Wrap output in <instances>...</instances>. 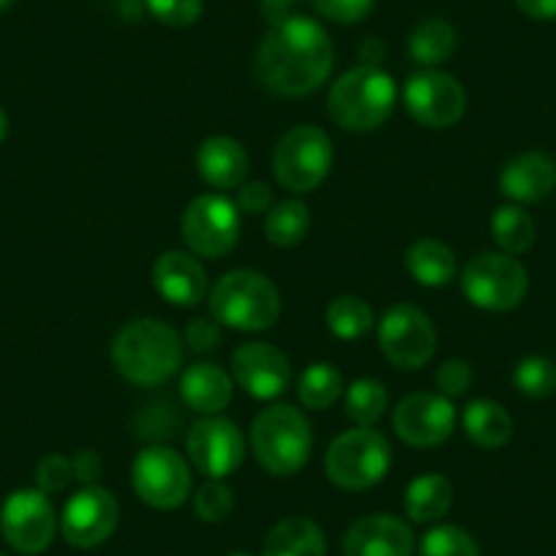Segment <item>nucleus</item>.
Segmentation results:
<instances>
[{
	"instance_id": "f257e3e1",
	"label": "nucleus",
	"mask_w": 556,
	"mask_h": 556,
	"mask_svg": "<svg viewBox=\"0 0 556 556\" xmlns=\"http://www.w3.org/2000/svg\"><path fill=\"white\" fill-rule=\"evenodd\" d=\"M254 72L270 93L298 99L323 88L333 72V41L312 17L290 14L270 25L254 58Z\"/></svg>"
},
{
	"instance_id": "f03ea898",
	"label": "nucleus",
	"mask_w": 556,
	"mask_h": 556,
	"mask_svg": "<svg viewBox=\"0 0 556 556\" xmlns=\"http://www.w3.org/2000/svg\"><path fill=\"white\" fill-rule=\"evenodd\" d=\"M184 336L162 319H134L112 341V363L126 382L159 388L184 366Z\"/></svg>"
},
{
	"instance_id": "7ed1b4c3",
	"label": "nucleus",
	"mask_w": 556,
	"mask_h": 556,
	"mask_svg": "<svg viewBox=\"0 0 556 556\" xmlns=\"http://www.w3.org/2000/svg\"><path fill=\"white\" fill-rule=\"evenodd\" d=\"M251 451L267 475L292 478L306 467L314 447L308 417L290 404H273L251 420Z\"/></svg>"
},
{
	"instance_id": "20e7f679",
	"label": "nucleus",
	"mask_w": 556,
	"mask_h": 556,
	"mask_svg": "<svg viewBox=\"0 0 556 556\" xmlns=\"http://www.w3.org/2000/svg\"><path fill=\"white\" fill-rule=\"evenodd\" d=\"M207 306L222 328L262 333V330H270L281 317V292L265 273L243 267V270H229L227 276L218 278Z\"/></svg>"
},
{
	"instance_id": "39448f33",
	"label": "nucleus",
	"mask_w": 556,
	"mask_h": 556,
	"mask_svg": "<svg viewBox=\"0 0 556 556\" xmlns=\"http://www.w3.org/2000/svg\"><path fill=\"white\" fill-rule=\"evenodd\" d=\"M395 99L399 90L393 77L384 68L363 63L336 79L328 93V112L344 131L366 134L393 115Z\"/></svg>"
},
{
	"instance_id": "423d86ee",
	"label": "nucleus",
	"mask_w": 556,
	"mask_h": 556,
	"mask_svg": "<svg viewBox=\"0 0 556 556\" xmlns=\"http://www.w3.org/2000/svg\"><path fill=\"white\" fill-rule=\"evenodd\" d=\"M393 464V447L388 437L374 426H355L336 437L325 456V472L333 485L344 491H366L388 475Z\"/></svg>"
},
{
	"instance_id": "0eeeda50",
	"label": "nucleus",
	"mask_w": 556,
	"mask_h": 556,
	"mask_svg": "<svg viewBox=\"0 0 556 556\" xmlns=\"http://www.w3.org/2000/svg\"><path fill=\"white\" fill-rule=\"evenodd\" d=\"M333 167V142L328 131L303 123L292 126L273 151V178L292 194H308L328 178Z\"/></svg>"
},
{
	"instance_id": "6e6552de",
	"label": "nucleus",
	"mask_w": 556,
	"mask_h": 556,
	"mask_svg": "<svg viewBox=\"0 0 556 556\" xmlns=\"http://www.w3.org/2000/svg\"><path fill=\"white\" fill-rule=\"evenodd\" d=\"M462 290L483 312H513L527 298L529 273L505 251H483L464 267Z\"/></svg>"
},
{
	"instance_id": "1a4fd4ad",
	"label": "nucleus",
	"mask_w": 556,
	"mask_h": 556,
	"mask_svg": "<svg viewBox=\"0 0 556 556\" xmlns=\"http://www.w3.org/2000/svg\"><path fill=\"white\" fill-rule=\"evenodd\" d=\"M180 235L191 254L224 260L240 240V211L222 194H200L186 205Z\"/></svg>"
},
{
	"instance_id": "9d476101",
	"label": "nucleus",
	"mask_w": 556,
	"mask_h": 556,
	"mask_svg": "<svg viewBox=\"0 0 556 556\" xmlns=\"http://www.w3.org/2000/svg\"><path fill=\"white\" fill-rule=\"evenodd\" d=\"M377 341L388 363L401 371H417L434 357L437 330L429 314L409 303L388 308L379 319Z\"/></svg>"
},
{
	"instance_id": "9b49d317",
	"label": "nucleus",
	"mask_w": 556,
	"mask_h": 556,
	"mask_svg": "<svg viewBox=\"0 0 556 556\" xmlns=\"http://www.w3.org/2000/svg\"><path fill=\"white\" fill-rule=\"evenodd\" d=\"M137 496L156 510H175L191 494V469L180 453L167 445H148L131 467Z\"/></svg>"
},
{
	"instance_id": "f8f14e48",
	"label": "nucleus",
	"mask_w": 556,
	"mask_h": 556,
	"mask_svg": "<svg viewBox=\"0 0 556 556\" xmlns=\"http://www.w3.org/2000/svg\"><path fill=\"white\" fill-rule=\"evenodd\" d=\"M0 532L14 551L36 556L50 548L58 532V516L50 496L39 489H20L0 507Z\"/></svg>"
},
{
	"instance_id": "ddd939ff",
	"label": "nucleus",
	"mask_w": 556,
	"mask_h": 556,
	"mask_svg": "<svg viewBox=\"0 0 556 556\" xmlns=\"http://www.w3.org/2000/svg\"><path fill=\"white\" fill-rule=\"evenodd\" d=\"M404 106L415 123L426 128H451L467 112V90L453 74L424 68L404 85Z\"/></svg>"
},
{
	"instance_id": "4468645a",
	"label": "nucleus",
	"mask_w": 556,
	"mask_h": 556,
	"mask_svg": "<svg viewBox=\"0 0 556 556\" xmlns=\"http://www.w3.org/2000/svg\"><path fill=\"white\" fill-rule=\"evenodd\" d=\"M186 456H189L191 467L205 475L207 480L229 478L243 464V431L227 417H202L186 434Z\"/></svg>"
},
{
	"instance_id": "2eb2a0df",
	"label": "nucleus",
	"mask_w": 556,
	"mask_h": 556,
	"mask_svg": "<svg viewBox=\"0 0 556 556\" xmlns=\"http://www.w3.org/2000/svg\"><path fill=\"white\" fill-rule=\"evenodd\" d=\"M393 429L401 442L412 447H437L447 442L456 429L453 401L442 393H412L393 409Z\"/></svg>"
},
{
	"instance_id": "dca6fc26",
	"label": "nucleus",
	"mask_w": 556,
	"mask_h": 556,
	"mask_svg": "<svg viewBox=\"0 0 556 556\" xmlns=\"http://www.w3.org/2000/svg\"><path fill=\"white\" fill-rule=\"evenodd\" d=\"M121 505L115 494L101 485H83L66 502L61 516V532L74 548H96L115 532Z\"/></svg>"
},
{
	"instance_id": "f3484780",
	"label": "nucleus",
	"mask_w": 556,
	"mask_h": 556,
	"mask_svg": "<svg viewBox=\"0 0 556 556\" xmlns=\"http://www.w3.org/2000/svg\"><path fill=\"white\" fill-rule=\"evenodd\" d=\"M232 377L251 399H278L292 384L290 357L267 341H245L232 352Z\"/></svg>"
},
{
	"instance_id": "a211bd4d",
	"label": "nucleus",
	"mask_w": 556,
	"mask_h": 556,
	"mask_svg": "<svg viewBox=\"0 0 556 556\" xmlns=\"http://www.w3.org/2000/svg\"><path fill=\"white\" fill-rule=\"evenodd\" d=\"M344 556H412L415 538H412L409 523L399 516L388 513H374L363 516L346 529L344 534Z\"/></svg>"
},
{
	"instance_id": "6ab92c4d",
	"label": "nucleus",
	"mask_w": 556,
	"mask_h": 556,
	"mask_svg": "<svg viewBox=\"0 0 556 556\" xmlns=\"http://www.w3.org/2000/svg\"><path fill=\"white\" fill-rule=\"evenodd\" d=\"M153 287L173 306L191 308L205 301L207 270L191 251H164L153 265Z\"/></svg>"
},
{
	"instance_id": "aec40b11",
	"label": "nucleus",
	"mask_w": 556,
	"mask_h": 556,
	"mask_svg": "<svg viewBox=\"0 0 556 556\" xmlns=\"http://www.w3.org/2000/svg\"><path fill=\"white\" fill-rule=\"evenodd\" d=\"M500 191L513 205H538L556 191V162L540 151L513 156L500 173Z\"/></svg>"
},
{
	"instance_id": "412c9836",
	"label": "nucleus",
	"mask_w": 556,
	"mask_h": 556,
	"mask_svg": "<svg viewBox=\"0 0 556 556\" xmlns=\"http://www.w3.org/2000/svg\"><path fill=\"white\" fill-rule=\"evenodd\" d=\"M249 153L232 137H207L200 148H197V169H200L202 180L218 191H232L245 184L249 175Z\"/></svg>"
},
{
	"instance_id": "4be33fe9",
	"label": "nucleus",
	"mask_w": 556,
	"mask_h": 556,
	"mask_svg": "<svg viewBox=\"0 0 556 556\" xmlns=\"http://www.w3.org/2000/svg\"><path fill=\"white\" fill-rule=\"evenodd\" d=\"M180 399L197 415H218L232 401V377L216 363H191L180 374Z\"/></svg>"
},
{
	"instance_id": "5701e85b",
	"label": "nucleus",
	"mask_w": 556,
	"mask_h": 556,
	"mask_svg": "<svg viewBox=\"0 0 556 556\" xmlns=\"http://www.w3.org/2000/svg\"><path fill=\"white\" fill-rule=\"evenodd\" d=\"M406 270L420 287L440 290L456 278V254L437 238H420L406 249Z\"/></svg>"
},
{
	"instance_id": "b1692460",
	"label": "nucleus",
	"mask_w": 556,
	"mask_h": 556,
	"mask_svg": "<svg viewBox=\"0 0 556 556\" xmlns=\"http://www.w3.org/2000/svg\"><path fill=\"white\" fill-rule=\"evenodd\" d=\"M456 500V489L440 472H426L412 480L404 491V510L415 523H434L447 516Z\"/></svg>"
},
{
	"instance_id": "393cba45",
	"label": "nucleus",
	"mask_w": 556,
	"mask_h": 556,
	"mask_svg": "<svg viewBox=\"0 0 556 556\" xmlns=\"http://www.w3.org/2000/svg\"><path fill=\"white\" fill-rule=\"evenodd\" d=\"M328 540L312 518L292 516L267 532L262 556H325Z\"/></svg>"
},
{
	"instance_id": "a878e982",
	"label": "nucleus",
	"mask_w": 556,
	"mask_h": 556,
	"mask_svg": "<svg viewBox=\"0 0 556 556\" xmlns=\"http://www.w3.org/2000/svg\"><path fill=\"white\" fill-rule=\"evenodd\" d=\"M462 424L469 442H475L478 447H485V451L505 447L513 437L510 412L491 399L469 401V404L464 406Z\"/></svg>"
},
{
	"instance_id": "bb28decb",
	"label": "nucleus",
	"mask_w": 556,
	"mask_h": 556,
	"mask_svg": "<svg viewBox=\"0 0 556 556\" xmlns=\"http://www.w3.org/2000/svg\"><path fill=\"white\" fill-rule=\"evenodd\" d=\"M456 28L440 17H429L412 28L406 52H409V58L417 66L434 68L456 52Z\"/></svg>"
},
{
	"instance_id": "cd10ccee",
	"label": "nucleus",
	"mask_w": 556,
	"mask_h": 556,
	"mask_svg": "<svg viewBox=\"0 0 556 556\" xmlns=\"http://www.w3.org/2000/svg\"><path fill=\"white\" fill-rule=\"evenodd\" d=\"M491 238L505 254H527L538 238L534 218L521 205H502L491 216Z\"/></svg>"
},
{
	"instance_id": "c85d7f7f",
	"label": "nucleus",
	"mask_w": 556,
	"mask_h": 556,
	"mask_svg": "<svg viewBox=\"0 0 556 556\" xmlns=\"http://www.w3.org/2000/svg\"><path fill=\"white\" fill-rule=\"evenodd\" d=\"M308 227H312V216H308L306 202L301 200L278 202L265 213V238L278 249H292V245L303 243Z\"/></svg>"
},
{
	"instance_id": "c756f323",
	"label": "nucleus",
	"mask_w": 556,
	"mask_h": 556,
	"mask_svg": "<svg viewBox=\"0 0 556 556\" xmlns=\"http://www.w3.org/2000/svg\"><path fill=\"white\" fill-rule=\"evenodd\" d=\"M344 395V377L333 363H312L298 379V399L306 409H330Z\"/></svg>"
},
{
	"instance_id": "7c9ffc66",
	"label": "nucleus",
	"mask_w": 556,
	"mask_h": 556,
	"mask_svg": "<svg viewBox=\"0 0 556 556\" xmlns=\"http://www.w3.org/2000/svg\"><path fill=\"white\" fill-rule=\"evenodd\" d=\"M325 323H328V330L336 339L357 341L374 328V312L363 298L341 295L330 301L328 312H325Z\"/></svg>"
},
{
	"instance_id": "2f4dec72",
	"label": "nucleus",
	"mask_w": 556,
	"mask_h": 556,
	"mask_svg": "<svg viewBox=\"0 0 556 556\" xmlns=\"http://www.w3.org/2000/svg\"><path fill=\"white\" fill-rule=\"evenodd\" d=\"M388 388L374 377H361L346 388L344 409L346 417L357 426H374L388 412Z\"/></svg>"
},
{
	"instance_id": "473e14b6",
	"label": "nucleus",
	"mask_w": 556,
	"mask_h": 556,
	"mask_svg": "<svg viewBox=\"0 0 556 556\" xmlns=\"http://www.w3.org/2000/svg\"><path fill=\"white\" fill-rule=\"evenodd\" d=\"M513 384L527 399H545L556 393V366L543 355H529L513 371Z\"/></svg>"
},
{
	"instance_id": "72a5a7b5",
	"label": "nucleus",
	"mask_w": 556,
	"mask_h": 556,
	"mask_svg": "<svg viewBox=\"0 0 556 556\" xmlns=\"http://www.w3.org/2000/svg\"><path fill=\"white\" fill-rule=\"evenodd\" d=\"M420 556H480V548L467 529L442 523L424 534Z\"/></svg>"
},
{
	"instance_id": "f704fd0d",
	"label": "nucleus",
	"mask_w": 556,
	"mask_h": 556,
	"mask_svg": "<svg viewBox=\"0 0 556 556\" xmlns=\"http://www.w3.org/2000/svg\"><path fill=\"white\" fill-rule=\"evenodd\" d=\"M235 510V491L224 480H207L194 494V513L205 523H218Z\"/></svg>"
},
{
	"instance_id": "c9c22d12",
	"label": "nucleus",
	"mask_w": 556,
	"mask_h": 556,
	"mask_svg": "<svg viewBox=\"0 0 556 556\" xmlns=\"http://www.w3.org/2000/svg\"><path fill=\"white\" fill-rule=\"evenodd\" d=\"M146 7L167 28H189L202 17V0H146Z\"/></svg>"
},
{
	"instance_id": "e433bc0d",
	"label": "nucleus",
	"mask_w": 556,
	"mask_h": 556,
	"mask_svg": "<svg viewBox=\"0 0 556 556\" xmlns=\"http://www.w3.org/2000/svg\"><path fill=\"white\" fill-rule=\"evenodd\" d=\"M72 480V458H66L63 453H50V456L41 458L39 467H36V485H39V491H45L47 496L66 491Z\"/></svg>"
},
{
	"instance_id": "4c0bfd02",
	"label": "nucleus",
	"mask_w": 556,
	"mask_h": 556,
	"mask_svg": "<svg viewBox=\"0 0 556 556\" xmlns=\"http://www.w3.org/2000/svg\"><path fill=\"white\" fill-rule=\"evenodd\" d=\"M377 0H312L314 12L339 25H355L374 12Z\"/></svg>"
},
{
	"instance_id": "58836bf2",
	"label": "nucleus",
	"mask_w": 556,
	"mask_h": 556,
	"mask_svg": "<svg viewBox=\"0 0 556 556\" xmlns=\"http://www.w3.org/2000/svg\"><path fill=\"white\" fill-rule=\"evenodd\" d=\"M472 379L475 374L472 368H469V363L462 361V357H451V361L442 363L440 371H437V388H440V393L447 395V399H458V395L467 393Z\"/></svg>"
},
{
	"instance_id": "ea45409f",
	"label": "nucleus",
	"mask_w": 556,
	"mask_h": 556,
	"mask_svg": "<svg viewBox=\"0 0 556 556\" xmlns=\"http://www.w3.org/2000/svg\"><path fill=\"white\" fill-rule=\"evenodd\" d=\"M218 341H222V325H218L216 319L197 317L186 325L184 344L189 346L191 352H211L216 350Z\"/></svg>"
},
{
	"instance_id": "a19ab883",
	"label": "nucleus",
	"mask_w": 556,
	"mask_h": 556,
	"mask_svg": "<svg viewBox=\"0 0 556 556\" xmlns=\"http://www.w3.org/2000/svg\"><path fill=\"white\" fill-rule=\"evenodd\" d=\"M238 205L240 216H265L273 207V191L270 186L262 184V180H254V184H243L238 189Z\"/></svg>"
},
{
	"instance_id": "79ce46f5",
	"label": "nucleus",
	"mask_w": 556,
	"mask_h": 556,
	"mask_svg": "<svg viewBox=\"0 0 556 556\" xmlns=\"http://www.w3.org/2000/svg\"><path fill=\"white\" fill-rule=\"evenodd\" d=\"M72 469L74 480H79L83 485H96L101 475H104V462H101V456L93 447H79L72 458Z\"/></svg>"
},
{
	"instance_id": "37998d69",
	"label": "nucleus",
	"mask_w": 556,
	"mask_h": 556,
	"mask_svg": "<svg viewBox=\"0 0 556 556\" xmlns=\"http://www.w3.org/2000/svg\"><path fill=\"white\" fill-rule=\"evenodd\" d=\"M516 7L521 9L527 17L540 20V23L556 20V0H516Z\"/></svg>"
},
{
	"instance_id": "c03bdc74",
	"label": "nucleus",
	"mask_w": 556,
	"mask_h": 556,
	"mask_svg": "<svg viewBox=\"0 0 556 556\" xmlns=\"http://www.w3.org/2000/svg\"><path fill=\"white\" fill-rule=\"evenodd\" d=\"M298 0H262V14L270 25L281 23V20L290 17L292 7H295Z\"/></svg>"
},
{
	"instance_id": "a18cd8bd",
	"label": "nucleus",
	"mask_w": 556,
	"mask_h": 556,
	"mask_svg": "<svg viewBox=\"0 0 556 556\" xmlns=\"http://www.w3.org/2000/svg\"><path fill=\"white\" fill-rule=\"evenodd\" d=\"M7 134H9V117H7V112L0 110V142L7 139Z\"/></svg>"
},
{
	"instance_id": "49530a36",
	"label": "nucleus",
	"mask_w": 556,
	"mask_h": 556,
	"mask_svg": "<svg viewBox=\"0 0 556 556\" xmlns=\"http://www.w3.org/2000/svg\"><path fill=\"white\" fill-rule=\"evenodd\" d=\"M14 7V0H0V12H7V9Z\"/></svg>"
},
{
	"instance_id": "de8ad7c7",
	"label": "nucleus",
	"mask_w": 556,
	"mask_h": 556,
	"mask_svg": "<svg viewBox=\"0 0 556 556\" xmlns=\"http://www.w3.org/2000/svg\"><path fill=\"white\" fill-rule=\"evenodd\" d=\"M229 556H251V554H229Z\"/></svg>"
},
{
	"instance_id": "09e8293b",
	"label": "nucleus",
	"mask_w": 556,
	"mask_h": 556,
	"mask_svg": "<svg viewBox=\"0 0 556 556\" xmlns=\"http://www.w3.org/2000/svg\"><path fill=\"white\" fill-rule=\"evenodd\" d=\"M0 556H7V554H0Z\"/></svg>"
}]
</instances>
